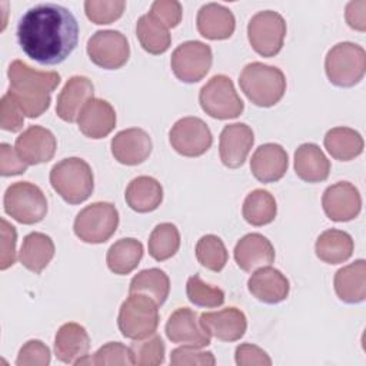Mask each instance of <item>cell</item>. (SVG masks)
I'll return each mask as SVG.
<instances>
[{
  "instance_id": "obj_1",
  "label": "cell",
  "mask_w": 366,
  "mask_h": 366,
  "mask_svg": "<svg viewBox=\"0 0 366 366\" xmlns=\"http://www.w3.org/2000/svg\"><path fill=\"white\" fill-rule=\"evenodd\" d=\"M16 36L27 57L39 64L54 66L76 49L79 23L69 9L56 3H40L23 13Z\"/></svg>"
},
{
  "instance_id": "obj_2",
  "label": "cell",
  "mask_w": 366,
  "mask_h": 366,
  "mask_svg": "<svg viewBox=\"0 0 366 366\" xmlns=\"http://www.w3.org/2000/svg\"><path fill=\"white\" fill-rule=\"evenodd\" d=\"M10 89L7 90L16 100L26 117L41 116L51 102V92L60 84L57 71H40L21 60H14L7 70Z\"/></svg>"
},
{
  "instance_id": "obj_3",
  "label": "cell",
  "mask_w": 366,
  "mask_h": 366,
  "mask_svg": "<svg viewBox=\"0 0 366 366\" xmlns=\"http://www.w3.org/2000/svg\"><path fill=\"white\" fill-rule=\"evenodd\" d=\"M239 86L253 104L272 107L285 96L286 77L276 66L252 61L243 67L239 76Z\"/></svg>"
},
{
  "instance_id": "obj_4",
  "label": "cell",
  "mask_w": 366,
  "mask_h": 366,
  "mask_svg": "<svg viewBox=\"0 0 366 366\" xmlns=\"http://www.w3.org/2000/svg\"><path fill=\"white\" fill-rule=\"evenodd\" d=\"M49 179L54 192L70 204L83 203L94 189L92 167L80 157H66L56 163Z\"/></svg>"
},
{
  "instance_id": "obj_5",
  "label": "cell",
  "mask_w": 366,
  "mask_h": 366,
  "mask_svg": "<svg viewBox=\"0 0 366 366\" xmlns=\"http://www.w3.org/2000/svg\"><path fill=\"white\" fill-rule=\"evenodd\" d=\"M159 305L144 293H130L122 303L117 326L122 335L132 340L152 336L159 326Z\"/></svg>"
},
{
  "instance_id": "obj_6",
  "label": "cell",
  "mask_w": 366,
  "mask_h": 366,
  "mask_svg": "<svg viewBox=\"0 0 366 366\" xmlns=\"http://www.w3.org/2000/svg\"><path fill=\"white\" fill-rule=\"evenodd\" d=\"M325 71L329 81L337 87H353L366 71V51L352 41L335 44L326 54Z\"/></svg>"
},
{
  "instance_id": "obj_7",
  "label": "cell",
  "mask_w": 366,
  "mask_h": 366,
  "mask_svg": "<svg viewBox=\"0 0 366 366\" xmlns=\"http://www.w3.org/2000/svg\"><path fill=\"white\" fill-rule=\"evenodd\" d=\"M4 212L21 224H34L47 213V199L43 190L30 182L10 184L3 197Z\"/></svg>"
},
{
  "instance_id": "obj_8",
  "label": "cell",
  "mask_w": 366,
  "mask_h": 366,
  "mask_svg": "<svg viewBox=\"0 0 366 366\" xmlns=\"http://www.w3.org/2000/svg\"><path fill=\"white\" fill-rule=\"evenodd\" d=\"M119 226V212L109 202H94L81 209L73 224L74 234L84 243H104Z\"/></svg>"
},
{
  "instance_id": "obj_9",
  "label": "cell",
  "mask_w": 366,
  "mask_h": 366,
  "mask_svg": "<svg viewBox=\"0 0 366 366\" xmlns=\"http://www.w3.org/2000/svg\"><path fill=\"white\" fill-rule=\"evenodd\" d=\"M199 103L213 119H236L243 113L244 103L237 94L233 81L224 74L213 76L199 93Z\"/></svg>"
},
{
  "instance_id": "obj_10",
  "label": "cell",
  "mask_w": 366,
  "mask_h": 366,
  "mask_svg": "<svg viewBox=\"0 0 366 366\" xmlns=\"http://www.w3.org/2000/svg\"><path fill=\"white\" fill-rule=\"evenodd\" d=\"M286 37V21L277 11H257L247 23V39L252 49L263 56L273 57L282 47Z\"/></svg>"
},
{
  "instance_id": "obj_11",
  "label": "cell",
  "mask_w": 366,
  "mask_h": 366,
  "mask_svg": "<svg viewBox=\"0 0 366 366\" xmlns=\"http://www.w3.org/2000/svg\"><path fill=\"white\" fill-rule=\"evenodd\" d=\"M212 61L213 54L209 44L199 40H189L173 50L170 67L180 81L196 83L209 73Z\"/></svg>"
},
{
  "instance_id": "obj_12",
  "label": "cell",
  "mask_w": 366,
  "mask_h": 366,
  "mask_svg": "<svg viewBox=\"0 0 366 366\" xmlns=\"http://www.w3.org/2000/svg\"><path fill=\"white\" fill-rule=\"evenodd\" d=\"M89 59L99 67L116 70L123 67L130 56V46L119 30H99L87 40Z\"/></svg>"
},
{
  "instance_id": "obj_13",
  "label": "cell",
  "mask_w": 366,
  "mask_h": 366,
  "mask_svg": "<svg viewBox=\"0 0 366 366\" xmlns=\"http://www.w3.org/2000/svg\"><path fill=\"white\" fill-rule=\"evenodd\" d=\"M172 147L182 156L199 157L204 154L212 143L213 136L209 126L199 117L187 116L179 119L169 132Z\"/></svg>"
},
{
  "instance_id": "obj_14",
  "label": "cell",
  "mask_w": 366,
  "mask_h": 366,
  "mask_svg": "<svg viewBox=\"0 0 366 366\" xmlns=\"http://www.w3.org/2000/svg\"><path fill=\"white\" fill-rule=\"evenodd\" d=\"M166 336L173 343L197 349L210 345L212 337L202 326L199 315L189 307H179L170 315L166 323Z\"/></svg>"
},
{
  "instance_id": "obj_15",
  "label": "cell",
  "mask_w": 366,
  "mask_h": 366,
  "mask_svg": "<svg viewBox=\"0 0 366 366\" xmlns=\"http://www.w3.org/2000/svg\"><path fill=\"white\" fill-rule=\"evenodd\" d=\"M325 214L333 222H349L359 216L362 197L357 187L349 182H337L329 186L322 197Z\"/></svg>"
},
{
  "instance_id": "obj_16",
  "label": "cell",
  "mask_w": 366,
  "mask_h": 366,
  "mask_svg": "<svg viewBox=\"0 0 366 366\" xmlns=\"http://www.w3.org/2000/svg\"><path fill=\"white\" fill-rule=\"evenodd\" d=\"M14 149L24 163L33 166L53 159L57 149V140L49 129L34 124L29 126L16 139Z\"/></svg>"
},
{
  "instance_id": "obj_17",
  "label": "cell",
  "mask_w": 366,
  "mask_h": 366,
  "mask_svg": "<svg viewBox=\"0 0 366 366\" xmlns=\"http://www.w3.org/2000/svg\"><path fill=\"white\" fill-rule=\"evenodd\" d=\"M253 142V130L246 123H232L224 126L219 137V153L222 163L229 169L243 166Z\"/></svg>"
},
{
  "instance_id": "obj_18",
  "label": "cell",
  "mask_w": 366,
  "mask_h": 366,
  "mask_svg": "<svg viewBox=\"0 0 366 366\" xmlns=\"http://www.w3.org/2000/svg\"><path fill=\"white\" fill-rule=\"evenodd\" d=\"M94 86L86 76H71L57 96L56 113L67 123L77 122L83 107L93 99Z\"/></svg>"
},
{
  "instance_id": "obj_19",
  "label": "cell",
  "mask_w": 366,
  "mask_h": 366,
  "mask_svg": "<svg viewBox=\"0 0 366 366\" xmlns=\"http://www.w3.org/2000/svg\"><path fill=\"white\" fill-rule=\"evenodd\" d=\"M113 157L126 166L143 163L152 153L153 144L150 136L139 127H130L119 132L110 143Z\"/></svg>"
},
{
  "instance_id": "obj_20",
  "label": "cell",
  "mask_w": 366,
  "mask_h": 366,
  "mask_svg": "<svg viewBox=\"0 0 366 366\" xmlns=\"http://www.w3.org/2000/svg\"><path fill=\"white\" fill-rule=\"evenodd\" d=\"M199 319L204 330L222 342H236L247 329L244 313L233 306L217 312H204Z\"/></svg>"
},
{
  "instance_id": "obj_21",
  "label": "cell",
  "mask_w": 366,
  "mask_h": 366,
  "mask_svg": "<svg viewBox=\"0 0 366 366\" xmlns=\"http://www.w3.org/2000/svg\"><path fill=\"white\" fill-rule=\"evenodd\" d=\"M247 289L257 300L274 305L289 296L290 283L280 270L272 266H263L252 273L247 280Z\"/></svg>"
},
{
  "instance_id": "obj_22",
  "label": "cell",
  "mask_w": 366,
  "mask_h": 366,
  "mask_svg": "<svg viewBox=\"0 0 366 366\" xmlns=\"http://www.w3.org/2000/svg\"><path fill=\"white\" fill-rule=\"evenodd\" d=\"M287 153L277 143H264L259 146L250 159L252 174L262 183L280 180L287 172Z\"/></svg>"
},
{
  "instance_id": "obj_23",
  "label": "cell",
  "mask_w": 366,
  "mask_h": 366,
  "mask_svg": "<svg viewBox=\"0 0 366 366\" xmlns=\"http://www.w3.org/2000/svg\"><path fill=\"white\" fill-rule=\"evenodd\" d=\"M77 124L86 137L103 139L116 127V112L107 100L93 97L80 112Z\"/></svg>"
},
{
  "instance_id": "obj_24",
  "label": "cell",
  "mask_w": 366,
  "mask_h": 366,
  "mask_svg": "<svg viewBox=\"0 0 366 366\" xmlns=\"http://www.w3.org/2000/svg\"><path fill=\"white\" fill-rule=\"evenodd\" d=\"M234 260L244 272H253L274 262V247L272 242L260 233L243 236L234 246Z\"/></svg>"
},
{
  "instance_id": "obj_25",
  "label": "cell",
  "mask_w": 366,
  "mask_h": 366,
  "mask_svg": "<svg viewBox=\"0 0 366 366\" xmlns=\"http://www.w3.org/2000/svg\"><path fill=\"white\" fill-rule=\"evenodd\" d=\"M89 349L90 337L81 325L69 322L61 325L56 332L54 355L60 362L74 365L79 359L87 356Z\"/></svg>"
},
{
  "instance_id": "obj_26",
  "label": "cell",
  "mask_w": 366,
  "mask_h": 366,
  "mask_svg": "<svg viewBox=\"0 0 366 366\" xmlns=\"http://www.w3.org/2000/svg\"><path fill=\"white\" fill-rule=\"evenodd\" d=\"M196 26L203 37L209 40H224L233 34L236 20L227 7L219 3H207L199 9Z\"/></svg>"
},
{
  "instance_id": "obj_27",
  "label": "cell",
  "mask_w": 366,
  "mask_h": 366,
  "mask_svg": "<svg viewBox=\"0 0 366 366\" xmlns=\"http://www.w3.org/2000/svg\"><path fill=\"white\" fill-rule=\"evenodd\" d=\"M333 286L337 297L345 303H360L366 297V262L357 259L335 273Z\"/></svg>"
},
{
  "instance_id": "obj_28",
  "label": "cell",
  "mask_w": 366,
  "mask_h": 366,
  "mask_svg": "<svg viewBox=\"0 0 366 366\" xmlns=\"http://www.w3.org/2000/svg\"><path fill=\"white\" fill-rule=\"evenodd\" d=\"M295 172L303 182H325L330 173V162L317 144L303 143L295 152Z\"/></svg>"
},
{
  "instance_id": "obj_29",
  "label": "cell",
  "mask_w": 366,
  "mask_h": 366,
  "mask_svg": "<svg viewBox=\"0 0 366 366\" xmlns=\"http://www.w3.org/2000/svg\"><path fill=\"white\" fill-rule=\"evenodd\" d=\"M124 199L127 206L137 213L156 210L163 200L162 184L150 176H137L126 187Z\"/></svg>"
},
{
  "instance_id": "obj_30",
  "label": "cell",
  "mask_w": 366,
  "mask_h": 366,
  "mask_svg": "<svg viewBox=\"0 0 366 366\" xmlns=\"http://www.w3.org/2000/svg\"><path fill=\"white\" fill-rule=\"evenodd\" d=\"M355 243L347 232L339 229H327L316 240V256L329 264L343 263L353 254Z\"/></svg>"
},
{
  "instance_id": "obj_31",
  "label": "cell",
  "mask_w": 366,
  "mask_h": 366,
  "mask_svg": "<svg viewBox=\"0 0 366 366\" xmlns=\"http://www.w3.org/2000/svg\"><path fill=\"white\" fill-rule=\"evenodd\" d=\"M54 256V243L50 236L31 232L29 233L21 243L19 260L20 263L33 273H40Z\"/></svg>"
},
{
  "instance_id": "obj_32",
  "label": "cell",
  "mask_w": 366,
  "mask_h": 366,
  "mask_svg": "<svg viewBox=\"0 0 366 366\" xmlns=\"http://www.w3.org/2000/svg\"><path fill=\"white\" fill-rule=\"evenodd\" d=\"M323 144L329 154L342 162L352 160L363 152V137L359 132L350 127H333L327 130L323 139Z\"/></svg>"
},
{
  "instance_id": "obj_33",
  "label": "cell",
  "mask_w": 366,
  "mask_h": 366,
  "mask_svg": "<svg viewBox=\"0 0 366 366\" xmlns=\"http://www.w3.org/2000/svg\"><path fill=\"white\" fill-rule=\"evenodd\" d=\"M143 257V244L134 237H123L114 242L106 254V263L114 274H129Z\"/></svg>"
},
{
  "instance_id": "obj_34",
  "label": "cell",
  "mask_w": 366,
  "mask_h": 366,
  "mask_svg": "<svg viewBox=\"0 0 366 366\" xmlns=\"http://www.w3.org/2000/svg\"><path fill=\"white\" fill-rule=\"evenodd\" d=\"M277 206L273 194L264 189H254L250 192L242 207L244 220L252 226H264L274 220Z\"/></svg>"
},
{
  "instance_id": "obj_35",
  "label": "cell",
  "mask_w": 366,
  "mask_h": 366,
  "mask_svg": "<svg viewBox=\"0 0 366 366\" xmlns=\"http://www.w3.org/2000/svg\"><path fill=\"white\" fill-rule=\"evenodd\" d=\"M136 36L140 46L150 54L164 53L172 41L169 29L149 13L139 17L136 23Z\"/></svg>"
},
{
  "instance_id": "obj_36",
  "label": "cell",
  "mask_w": 366,
  "mask_h": 366,
  "mask_svg": "<svg viewBox=\"0 0 366 366\" xmlns=\"http://www.w3.org/2000/svg\"><path fill=\"white\" fill-rule=\"evenodd\" d=\"M170 292L169 276L157 267L144 269L139 272L130 282L129 293H144L150 296L159 306H162Z\"/></svg>"
},
{
  "instance_id": "obj_37",
  "label": "cell",
  "mask_w": 366,
  "mask_h": 366,
  "mask_svg": "<svg viewBox=\"0 0 366 366\" xmlns=\"http://www.w3.org/2000/svg\"><path fill=\"white\" fill-rule=\"evenodd\" d=\"M147 247L149 254L157 262L173 257L180 247V233L177 227L167 222L157 224L149 236Z\"/></svg>"
},
{
  "instance_id": "obj_38",
  "label": "cell",
  "mask_w": 366,
  "mask_h": 366,
  "mask_svg": "<svg viewBox=\"0 0 366 366\" xmlns=\"http://www.w3.org/2000/svg\"><path fill=\"white\" fill-rule=\"evenodd\" d=\"M196 257L202 266L212 272H220L227 263V250L216 234H204L196 243Z\"/></svg>"
},
{
  "instance_id": "obj_39",
  "label": "cell",
  "mask_w": 366,
  "mask_h": 366,
  "mask_svg": "<svg viewBox=\"0 0 366 366\" xmlns=\"http://www.w3.org/2000/svg\"><path fill=\"white\" fill-rule=\"evenodd\" d=\"M187 299L199 307H219L224 303V292L213 285L202 280L199 274H193L186 283Z\"/></svg>"
},
{
  "instance_id": "obj_40",
  "label": "cell",
  "mask_w": 366,
  "mask_h": 366,
  "mask_svg": "<svg viewBox=\"0 0 366 366\" xmlns=\"http://www.w3.org/2000/svg\"><path fill=\"white\" fill-rule=\"evenodd\" d=\"M130 349L133 352L134 365L157 366L164 362V343L162 337L154 333L149 337L133 340Z\"/></svg>"
},
{
  "instance_id": "obj_41",
  "label": "cell",
  "mask_w": 366,
  "mask_h": 366,
  "mask_svg": "<svg viewBox=\"0 0 366 366\" xmlns=\"http://www.w3.org/2000/svg\"><path fill=\"white\" fill-rule=\"evenodd\" d=\"M126 9L123 0H86L84 11L89 20L96 24H110L122 17Z\"/></svg>"
},
{
  "instance_id": "obj_42",
  "label": "cell",
  "mask_w": 366,
  "mask_h": 366,
  "mask_svg": "<svg viewBox=\"0 0 366 366\" xmlns=\"http://www.w3.org/2000/svg\"><path fill=\"white\" fill-rule=\"evenodd\" d=\"M90 365L104 366V365H134L133 352L129 346L120 342H109L97 349V352L90 356Z\"/></svg>"
},
{
  "instance_id": "obj_43",
  "label": "cell",
  "mask_w": 366,
  "mask_h": 366,
  "mask_svg": "<svg viewBox=\"0 0 366 366\" xmlns=\"http://www.w3.org/2000/svg\"><path fill=\"white\" fill-rule=\"evenodd\" d=\"M51 353L50 349L37 339H31L26 342L17 355L16 365L17 366H46L50 363Z\"/></svg>"
},
{
  "instance_id": "obj_44",
  "label": "cell",
  "mask_w": 366,
  "mask_h": 366,
  "mask_svg": "<svg viewBox=\"0 0 366 366\" xmlns=\"http://www.w3.org/2000/svg\"><path fill=\"white\" fill-rule=\"evenodd\" d=\"M216 359L212 352L199 350L192 346H182L170 353V365L173 366H213Z\"/></svg>"
},
{
  "instance_id": "obj_45",
  "label": "cell",
  "mask_w": 366,
  "mask_h": 366,
  "mask_svg": "<svg viewBox=\"0 0 366 366\" xmlns=\"http://www.w3.org/2000/svg\"><path fill=\"white\" fill-rule=\"evenodd\" d=\"M149 14L164 27H176L182 20V4L176 0H156L150 6Z\"/></svg>"
},
{
  "instance_id": "obj_46",
  "label": "cell",
  "mask_w": 366,
  "mask_h": 366,
  "mask_svg": "<svg viewBox=\"0 0 366 366\" xmlns=\"http://www.w3.org/2000/svg\"><path fill=\"white\" fill-rule=\"evenodd\" d=\"M23 123L24 114L7 92L0 102V127L7 132H19L23 127Z\"/></svg>"
},
{
  "instance_id": "obj_47",
  "label": "cell",
  "mask_w": 366,
  "mask_h": 366,
  "mask_svg": "<svg viewBox=\"0 0 366 366\" xmlns=\"http://www.w3.org/2000/svg\"><path fill=\"white\" fill-rule=\"evenodd\" d=\"M234 360L239 366H270L269 355L256 345L242 343L234 350Z\"/></svg>"
},
{
  "instance_id": "obj_48",
  "label": "cell",
  "mask_w": 366,
  "mask_h": 366,
  "mask_svg": "<svg viewBox=\"0 0 366 366\" xmlns=\"http://www.w3.org/2000/svg\"><path fill=\"white\" fill-rule=\"evenodd\" d=\"M16 240L17 233L14 226H11L6 219H1V270L9 269L16 262Z\"/></svg>"
},
{
  "instance_id": "obj_49",
  "label": "cell",
  "mask_w": 366,
  "mask_h": 366,
  "mask_svg": "<svg viewBox=\"0 0 366 366\" xmlns=\"http://www.w3.org/2000/svg\"><path fill=\"white\" fill-rule=\"evenodd\" d=\"M27 163H24L14 147L7 143L0 144V173L1 176H16L27 170Z\"/></svg>"
},
{
  "instance_id": "obj_50",
  "label": "cell",
  "mask_w": 366,
  "mask_h": 366,
  "mask_svg": "<svg viewBox=\"0 0 366 366\" xmlns=\"http://www.w3.org/2000/svg\"><path fill=\"white\" fill-rule=\"evenodd\" d=\"M345 19L353 30L365 31L366 30V1L353 0L346 4Z\"/></svg>"
}]
</instances>
